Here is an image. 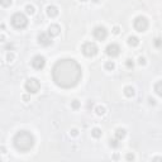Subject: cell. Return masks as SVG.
Masks as SVG:
<instances>
[{
	"mask_svg": "<svg viewBox=\"0 0 162 162\" xmlns=\"http://www.w3.org/2000/svg\"><path fill=\"white\" fill-rule=\"evenodd\" d=\"M82 70L75 59L63 58L59 59L52 67V80L58 87L71 89L80 82Z\"/></svg>",
	"mask_w": 162,
	"mask_h": 162,
	"instance_id": "cell-1",
	"label": "cell"
},
{
	"mask_svg": "<svg viewBox=\"0 0 162 162\" xmlns=\"http://www.w3.org/2000/svg\"><path fill=\"white\" fill-rule=\"evenodd\" d=\"M13 144L19 152H28L34 146V137L31 132L20 130L13 138Z\"/></svg>",
	"mask_w": 162,
	"mask_h": 162,
	"instance_id": "cell-2",
	"label": "cell"
},
{
	"mask_svg": "<svg viewBox=\"0 0 162 162\" xmlns=\"http://www.w3.org/2000/svg\"><path fill=\"white\" fill-rule=\"evenodd\" d=\"M10 22L15 29H24L28 25V19L23 13H15V14H13Z\"/></svg>",
	"mask_w": 162,
	"mask_h": 162,
	"instance_id": "cell-3",
	"label": "cell"
},
{
	"mask_svg": "<svg viewBox=\"0 0 162 162\" xmlns=\"http://www.w3.org/2000/svg\"><path fill=\"white\" fill-rule=\"evenodd\" d=\"M81 51H82V53L86 57H94L97 52H99V48H97V46L94 43V42H86V43L82 44Z\"/></svg>",
	"mask_w": 162,
	"mask_h": 162,
	"instance_id": "cell-4",
	"label": "cell"
},
{
	"mask_svg": "<svg viewBox=\"0 0 162 162\" xmlns=\"http://www.w3.org/2000/svg\"><path fill=\"white\" fill-rule=\"evenodd\" d=\"M24 87H25V90H27L29 94H36V92L39 91L41 82H39V81H38L37 79L31 77V79H28L27 81H25Z\"/></svg>",
	"mask_w": 162,
	"mask_h": 162,
	"instance_id": "cell-5",
	"label": "cell"
},
{
	"mask_svg": "<svg viewBox=\"0 0 162 162\" xmlns=\"http://www.w3.org/2000/svg\"><path fill=\"white\" fill-rule=\"evenodd\" d=\"M133 27L134 29L137 32H146L147 31V28H148V20L146 16H142V15H139L137 16V18L134 19V22H133Z\"/></svg>",
	"mask_w": 162,
	"mask_h": 162,
	"instance_id": "cell-6",
	"label": "cell"
},
{
	"mask_svg": "<svg viewBox=\"0 0 162 162\" xmlns=\"http://www.w3.org/2000/svg\"><path fill=\"white\" fill-rule=\"evenodd\" d=\"M92 36L96 38L97 41H104L106 37H108V31L103 25H97V27L94 28L92 31Z\"/></svg>",
	"mask_w": 162,
	"mask_h": 162,
	"instance_id": "cell-7",
	"label": "cell"
},
{
	"mask_svg": "<svg viewBox=\"0 0 162 162\" xmlns=\"http://www.w3.org/2000/svg\"><path fill=\"white\" fill-rule=\"evenodd\" d=\"M105 53L108 54L109 57H118L119 56V53H120V47H119L117 43H110L106 46V48H105Z\"/></svg>",
	"mask_w": 162,
	"mask_h": 162,
	"instance_id": "cell-8",
	"label": "cell"
},
{
	"mask_svg": "<svg viewBox=\"0 0 162 162\" xmlns=\"http://www.w3.org/2000/svg\"><path fill=\"white\" fill-rule=\"evenodd\" d=\"M32 66L34 67L36 70H42L46 66V58L41 54H37L32 58Z\"/></svg>",
	"mask_w": 162,
	"mask_h": 162,
	"instance_id": "cell-9",
	"label": "cell"
},
{
	"mask_svg": "<svg viewBox=\"0 0 162 162\" xmlns=\"http://www.w3.org/2000/svg\"><path fill=\"white\" fill-rule=\"evenodd\" d=\"M38 43L41 46L47 47V46L52 44V38H51L48 33H41V34L38 36Z\"/></svg>",
	"mask_w": 162,
	"mask_h": 162,
	"instance_id": "cell-10",
	"label": "cell"
},
{
	"mask_svg": "<svg viewBox=\"0 0 162 162\" xmlns=\"http://www.w3.org/2000/svg\"><path fill=\"white\" fill-rule=\"evenodd\" d=\"M59 32H61V28H59V25L57 24H51L49 28H48V34L51 37H57L59 34Z\"/></svg>",
	"mask_w": 162,
	"mask_h": 162,
	"instance_id": "cell-11",
	"label": "cell"
},
{
	"mask_svg": "<svg viewBox=\"0 0 162 162\" xmlns=\"http://www.w3.org/2000/svg\"><path fill=\"white\" fill-rule=\"evenodd\" d=\"M47 15L49 16V18H54V16H57L58 15V9L56 6H53V5H49V6H47Z\"/></svg>",
	"mask_w": 162,
	"mask_h": 162,
	"instance_id": "cell-12",
	"label": "cell"
},
{
	"mask_svg": "<svg viewBox=\"0 0 162 162\" xmlns=\"http://www.w3.org/2000/svg\"><path fill=\"white\" fill-rule=\"evenodd\" d=\"M125 129H123V128H118V129L115 130V138L119 139V140H122L123 138L125 137Z\"/></svg>",
	"mask_w": 162,
	"mask_h": 162,
	"instance_id": "cell-13",
	"label": "cell"
},
{
	"mask_svg": "<svg viewBox=\"0 0 162 162\" xmlns=\"http://www.w3.org/2000/svg\"><path fill=\"white\" fill-rule=\"evenodd\" d=\"M128 44H129L130 47H137L138 44H139V39L137 37H134V36H132V37H129L128 38Z\"/></svg>",
	"mask_w": 162,
	"mask_h": 162,
	"instance_id": "cell-14",
	"label": "cell"
},
{
	"mask_svg": "<svg viewBox=\"0 0 162 162\" xmlns=\"http://www.w3.org/2000/svg\"><path fill=\"white\" fill-rule=\"evenodd\" d=\"M124 95L128 96V97H132L134 95V89L132 86H125L124 87Z\"/></svg>",
	"mask_w": 162,
	"mask_h": 162,
	"instance_id": "cell-15",
	"label": "cell"
},
{
	"mask_svg": "<svg viewBox=\"0 0 162 162\" xmlns=\"http://www.w3.org/2000/svg\"><path fill=\"white\" fill-rule=\"evenodd\" d=\"M155 91H156V94L158 96L162 95V82H161V81H158V82L155 85Z\"/></svg>",
	"mask_w": 162,
	"mask_h": 162,
	"instance_id": "cell-16",
	"label": "cell"
},
{
	"mask_svg": "<svg viewBox=\"0 0 162 162\" xmlns=\"http://www.w3.org/2000/svg\"><path fill=\"white\" fill-rule=\"evenodd\" d=\"M91 134L94 138H100L101 137V130L99 129V128H94V129L91 130Z\"/></svg>",
	"mask_w": 162,
	"mask_h": 162,
	"instance_id": "cell-17",
	"label": "cell"
},
{
	"mask_svg": "<svg viewBox=\"0 0 162 162\" xmlns=\"http://www.w3.org/2000/svg\"><path fill=\"white\" fill-rule=\"evenodd\" d=\"M109 144H110V147H113V148H118L120 143H119V139L113 138V139H110V140H109Z\"/></svg>",
	"mask_w": 162,
	"mask_h": 162,
	"instance_id": "cell-18",
	"label": "cell"
},
{
	"mask_svg": "<svg viewBox=\"0 0 162 162\" xmlns=\"http://www.w3.org/2000/svg\"><path fill=\"white\" fill-rule=\"evenodd\" d=\"M105 69H106V70H109V71L114 70V69H115V63H114L113 61H109V62H106V63H105Z\"/></svg>",
	"mask_w": 162,
	"mask_h": 162,
	"instance_id": "cell-19",
	"label": "cell"
},
{
	"mask_svg": "<svg viewBox=\"0 0 162 162\" xmlns=\"http://www.w3.org/2000/svg\"><path fill=\"white\" fill-rule=\"evenodd\" d=\"M95 112H96L97 115H104V114H105V108H104V106H96Z\"/></svg>",
	"mask_w": 162,
	"mask_h": 162,
	"instance_id": "cell-20",
	"label": "cell"
},
{
	"mask_svg": "<svg viewBox=\"0 0 162 162\" xmlns=\"http://www.w3.org/2000/svg\"><path fill=\"white\" fill-rule=\"evenodd\" d=\"M0 5H3L4 8H8L11 5V0H0Z\"/></svg>",
	"mask_w": 162,
	"mask_h": 162,
	"instance_id": "cell-21",
	"label": "cell"
},
{
	"mask_svg": "<svg viewBox=\"0 0 162 162\" xmlns=\"http://www.w3.org/2000/svg\"><path fill=\"white\" fill-rule=\"evenodd\" d=\"M125 66H127V69H133V66H134V62H133V59L128 58L127 61H125Z\"/></svg>",
	"mask_w": 162,
	"mask_h": 162,
	"instance_id": "cell-22",
	"label": "cell"
},
{
	"mask_svg": "<svg viewBox=\"0 0 162 162\" xmlns=\"http://www.w3.org/2000/svg\"><path fill=\"white\" fill-rule=\"evenodd\" d=\"M25 11H27L28 14H34V6H33V5H27V6H25Z\"/></svg>",
	"mask_w": 162,
	"mask_h": 162,
	"instance_id": "cell-23",
	"label": "cell"
},
{
	"mask_svg": "<svg viewBox=\"0 0 162 162\" xmlns=\"http://www.w3.org/2000/svg\"><path fill=\"white\" fill-rule=\"evenodd\" d=\"M71 108H72V109H79V108H80V101H79V100H74V101L71 103Z\"/></svg>",
	"mask_w": 162,
	"mask_h": 162,
	"instance_id": "cell-24",
	"label": "cell"
},
{
	"mask_svg": "<svg viewBox=\"0 0 162 162\" xmlns=\"http://www.w3.org/2000/svg\"><path fill=\"white\" fill-rule=\"evenodd\" d=\"M155 47H156V48H160V47H161V38L157 37L155 39Z\"/></svg>",
	"mask_w": 162,
	"mask_h": 162,
	"instance_id": "cell-25",
	"label": "cell"
},
{
	"mask_svg": "<svg viewBox=\"0 0 162 162\" xmlns=\"http://www.w3.org/2000/svg\"><path fill=\"white\" fill-rule=\"evenodd\" d=\"M125 160H128V161H133V160H134V156L130 155V153H128V155L125 156Z\"/></svg>",
	"mask_w": 162,
	"mask_h": 162,
	"instance_id": "cell-26",
	"label": "cell"
},
{
	"mask_svg": "<svg viewBox=\"0 0 162 162\" xmlns=\"http://www.w3.org/2000/svg\"><path fill=\"white\" fill-rule=\"evenodd\" d=\"M6 58H8V61H9V62H11V61H13V58H14V54H13V53H8Z\"/></svg>",
	"mask_w": 162,
	"mask_h": 162,
	"instance_id": "cell-27",
	"label": "cell"
},
{
	"mask_svg": "<svg viewBox=\"0 0 162 162\" xmlns=\"http://www.w3.org/2000/svg\"><path fill=\"white\" fill-rule=\"evenodd\" d=\"M138 63H139V65H146V59H144L143 57H139Z\"/></svg>",
	"mask_w": 162,
	"mask_h": 162,
	"instance_id": "cell-28",
	"label": "cell"
},
{
	"mask_svg": "<svg viewBox=\"0 0 162 162\" xmlns=\"http://www.w3.org/2000/svg\"><path fill=\"white\" fill-rule=\"evenodd\" d=\"M119 32H120V29H119V27H114V28H113V33H114V34H118Z\"/></svg>",
	"mask_w": 162,
	"mask_h": 162,
	"instance_id": "cell-29",
	"label": "cell"
},
{
	"mask_svg": "<svg viewBox=\"0 0 162 162\" xmlns=\"http://www.w3.org/2000/svg\"><path fill=\"white\" fill-rule=\"evenodd\" d=\"M71 134L72 135H77V129H72L71 130Z\"/></svg>",
	"mask_w": 162,
	"mask_h": 162,
	"instance_id": "cell-30",
	"label": "cell"
},
{
	"mask_svg": "<svg viewBox=\"0 0 162 162\" xmlns=\"http://www.w3.org/2000/svg\"><path fill=\"white\" fill-rule=\"evenodd\" d=\"M92 105H94V103L92 101H89V104H87V108L90 109V108H92Z\"/></svg>",
	"mask_w": 162,
	"mask_h": 162,
	"instance_id": "cell-31",
	"label": "cell"
},
{
	"mask_svg": "<svg viewBox=\"0 0 162 162\" xmlns=\"http://www.w3.org/2000/svg\"><path fill=\"white\" fill-rule=\"evenodd\" d=\"M150 104H152V105H155L156 104V101L153 100V99H150Z\"/></svg>",
	"mask_w": 162,
	"mask_h": 162,
	"instance_id": "cell-32",
	"label": "cell"
},
{
	"mask_svg": "<svg viewBox=\"0 0 162 162\" xmlns=\"http://www.w3.org/2000/svg\"><path fill=\"white\" fill-rule=\"evenodd\" d=\"M23 99H24V100H25V101H27V100H28V99H29V97H28V96H27V95H24V96H23Z\"/></svg>",
	"mask_w": 162,
	"mask_h": 162,
	"instance_id": "cell-33",
	"label": "cell"
},
{
	"mask_svg": "<svg viewBox=\"0 0 162 162\" xmlns=\"http://www.w3.org/2000/svg\"><path fill=\"white\" fill-rule=\"evenodd\" d=\"M91 1H94V3H97V1H99V0H91Z\"/></svg>",
	"mask_w": 162,
	"mask_h": 162,
	"instance_id": "cell-34",
	"label": "cell"
},
{
	"mask_svg": "<svg viewBox=\"0 0 162 162\" xmlns=\"http://www.w3.org/2000/svg\"><path fill=\"white\" fill-rule=\"evenodd\" d=\"M80 1H86V0H80Z\"/></svg>",
	"mask_w": 162,
	"mask_h": 162,
	"instance_id": "cell-35",
	"label": "cell"
}]
</instances>
